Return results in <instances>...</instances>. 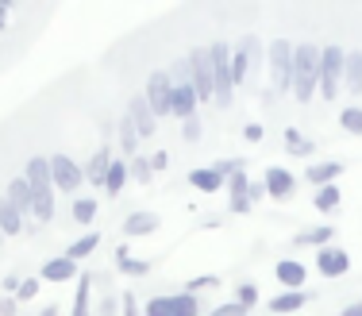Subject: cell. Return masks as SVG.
<instances>
[{
	"instance_id": "obj_1",
	"label": "cell",
	"mask_w": 362,
	"mask_h": 316,
	"mask_svg": "<svg viewBox=\"0 0 362 316\" xmlns=\"http://www.w3.org/2000/svg\"><path fill=\"white\" fill-rule=\"evenodd\" d=\"M293 100L308 105L320 93V47L316 42H297L293 47Z\"/></svg>"
},
{
	"instance_id": "obj_2",
	"label": "cell",
	"mask_w": 362,
	"mask_h": 316,
	"mask_svg": "<svg viewBox=\"0 0 362 316\" xmlns=\"http://www.w3.org/2000/svg\"><path fill=\"white\" fill-rule=\"evenodd\" d=\"M293 47L297 42H289V39H274L270 47H266V74H270V81H274V97H281V93H289L293 89Z\"/></svg>"
},
{
	"instance_id": "obj_3",
	"label": "cell",
	"mask_w": 362,
	"mask_h": 316,
	"mask_svg": "<svg viewBox=\"0 0 362 316\" xmlns=\"http://www.w3.org/2000/svg\"><path fill=\"white\" fill-rule=\"evenodd\" d=\"M212 54V85H216V108H231L235 105V81H231V47L223 39H216L209 47Z\"/></svg>"
},
{
	"instance_id": "obj_4",
	"label": "cell",
	"mask_w": 362,
	"mask_h": 316,
	"mask_svg": "<svg viewBox=\"0 0 362 316\" xmlns=\"http://www.w3.org/2000/svg\"><path fill=\"white\" fill-rule=\"evenodd\" d=\"M343 62H347V50H343L339 42L320 47V93H316V97L327 100V105H335V97H339V89H343Z\"/></svg>"
},
{
	"instance_id": "obj_5",
	"label": "cell",
	"mask_w": 362,
	"mask_h": 316,
	"mask_svg": "<svg viewBox=\"0 0 362 316\" xmlns=\"http://www.w3.org/2000/svg\"><path fill=\"white\" fill-rule=\"evenodd\" d=\"M189 81H193V93L201 105H212L216 100V85H212V54L209 47H193L189 50Z\"/></svg>"
},
{
	"instance_id": "obj_6",
	"label": "cell",
	"mask_w": 362,
	"mask_h": 316,
	"mask_svg": "<svg viewBox=\"0 0 362 316\" xmlns=\"http://www.w3.org/2000/svg\"><path fill=\"white\" fill-rule=\"evenodd\" d=\"M143 97H146V105H151L154 119L170 116V97H174V81H170V74L166 70H151V78H146V85H143Z\"/></svg>"
},
{
	"instance_id": "obj_7",
	"label": "cell",
	"mask_w": 362,
	"mask_h": 316,
	"mask_svg": "<svg viewBox=\"0 0 362 316\" xmlns=\"http://www.w3.org/2000/svg\"><path fill=\"white\" fill-rule=\"evenodd\" d=\"M50 182H54L58 193H77L85 185V170L70 155H54L50 158Z\"/></svg>"
},
{
	"instance_id": "obj_8",
	"label": "cell",
	"mask_w": 362,
	"mask_h": 316,
	"mask_svg": "<svg viewBox=\"0 0 362 316\" xmlns=\"http://www.w3.org/2000/svg\"><path fill=\"white\" fill-rule=\"evenodd\" d=\"M262 185H266V197L274 201H289L297 193V174H289L286 166H270L262 174Z\"/></svg>"
},
{
	"instance_id": "obj_9",
	"label": "cell",
	"mask_w": 362,
	"mask_h": 316,
	"mask_svg": "<svg viewBox=\"0 0 362 316\" xmlns=\"http://www.w3.org/2000/svg\"><path fill=\"white\" fill-rule=\"evenodd\" d=\"M127 119L135 124V131H139V139H151L154 131H158V119H154L151 105H146L143 93H135L132 100H127Z\"/></svg>"
},
{
	"instance_id": "obj_10",
	"label": "cell",
	"mask_w": 362,
	"mask_h": 316,
	"mask_svg": "<svg viewBox=\"0 0 362 316\" xmlns=\"http://www.w3.org/2000/svg\"><path fill=\"white\" fill-rule=\"evenodd\" d=\"M316 270H320L324 278H343L351 270V254L343 251V247H320V254H316Z\"/></svg>"
},
{
	"instance_id": "obj_11",
	"label": "cell",
	"mask_w": 362,
	"mask_h": 316,
	"mask_svg": "<svg viewBox=\"0 0 362 316\" xmlns=\"http://www.w3.org/2000/svg\"><path fill=\"white\" fill-rule=\"evenodd\" d=\"M247 185H251V177L247 174H235V177H228V209H231V216H251V197H247Z\"/></svg>"
},
{
	"instance_id": "obj_12",
	"label": "cell",
	"mask_w": 362,
	"mask_h": 316,
	"mask_svg": "<svg viewBox=\"0 0 362 316\" xmlns=\"http://www.w3.org/2000/svg\"><path fill=\"white\" fill-rule=\"evenodd\" d=\"M343 177V162L339 158H327V162H313V166L305 170V182L316 185V189H324V185H335Z\"/></svg>"
},
{
	"instance_id": "obj_13",
	"label": "cell",
	"mask_w": 362,
	"mask_h": 316,
	"mask_svg": "<svg viewBox=\"0 0 362 316\" xmlns=\"http://www.w3.org/2000/svg\"><path fill=\"white\" fill-rule=\"evenodd\" d=\"M108 166H112V147L105 143V147H97L89 155V162H85V177H89V185H100L105 189V177H108Z\"/></svg>"
},
{
	"instance_id": "obj_14",
	"label": "cell",
	"mask_w": 362,
	"mask_h": 316,
	"mask_svg": "<svg viewBox=\"0 0 362 316\" xmlns=\"http://www.w3.org/2000/svg\"><path fill=\"white\" fill-rule=\"evenodd\" d=\"M197 108H201V100H197L193 85H174V97H170V116L189 119V116H197Z\"/></svg>"
},
{
	"instance_id": "obj_15",
	"label": "cell",
	"mask_w": 362,
	"mask_h": 316,
	"mask_svg": "<svg viewBox=\"0 0 362 316\" xmlns=\"http://www.w3.org/2000/svg\"><path fill=\"white\" fill-rule=\"evenodd\" d=\"M23 182H28L31 189H54V182H50V158L31 155L28 166H23Z\"/></svg>"
},
{
	"instance_id": "obj_16",
	"label": "cell",
	"mask_w": 362,
	"mask_h": 316,
	"mask_svg": "<svg viewBox=\"0 0 362 316\" xmlns=\"http://www.w3.org/2000/svg\"><path fill=\"white\" fill-rule=\"evenodd\" d=\"M274 278L286 289H305L308 270H305V262H297V259H281V262H274Z\"/></svg>"
},
{
	"instance_id": "obj_17",
	"label": "cell",
	"mask_w": 362,
	"mask_h": 316,
	"mask_svg": "<svg viewBox=\"0 0 362 316\" xmlns=\"http://www.w3.org/2000/svg\"><path fill=\"white\" fill-rule=\"evenodd\" d=\"M39 278H42V281H54V286H62V281H74V278H77V262L66 259V254H58V259L42 262Z\"/></svg>"
},
{
	"instance_id": "obj_18",
	"label": "cell",
	"mask_w": 362,
	"mask_h": 316,
	"mask_svg": "<svg viewBox=\"0 0 362 316\" xmlns=\"http://www.w3.org/2000/svg\"><path fill=\"white\" fill-rule=\"evenodd\" d=\"M158 228H162V216H154V212H132V216L124 220V235H127V239L154 235Z\"/></svg>"
},
{
	"instance_id": "obj_19",
	"label": "cell",
	"mask_w": 362,
	"mask_h": 316,
	"mask_svg": "<svg viewBox=\"0 0 362 316\" xmlns=\"http://www.w3.org/2000/svg\"><path fill=\"white\" fill-rule=\"evenodd\" d=\"M185 182L193 185L197 193H220L223 185H228V182H223V177H220L212 166H197V170H189V174H185Z\"/></svg>"
},
{
	"instance_id": "obj_20",
	"label": "cell",
	"mask_w": 362,
	"mask_h": 316,
	"mask_svg": "<svg viewBox=\"0 0 362 316\" xmlns=\"http://www.w3.org/2000/svg\"><path fill=\"white\" fill-rule=\"evenodd\" d=\"M4 201L12 204V209L20 212V216H31V185L23 182V174L8 182V189H4Z\"/></svg>"
},
{
	"instance_id": "obj_21",
	"label": "cell",
	"mask_w": 362,
	"mask_h": 316,
	"mask_svg": "<svg viewBox=\"0 0 362 316\" xmlns=\"http://www.w3.org/2000/svg\"><path fill=\"white\" fill-rule=\"evenodd\" d=\"M343 89L351 97H362V50H347V62H343Z\"/></svg>"
},
{
	"instance_id": "obj_22",
	"label": "cell",
	"mask_w": 362,
	"mask_h": 316,
	"mask_svg": "<svg viewBox=\"0 0 362 316\" xmlns=\"http://www.w3.org/2000/svg\"><path fill=\"white\" fill-rule=\"evenodd\" d=\"M327 243H335L332 224H316V228H305V232L293 235V247H327Z\"/></svg>"
},
{
	"instance_id": "obj_23",
	"label": "cell",
	"mask_w": 362,
	"mask_h": 316,
	"mask_svg": "<svg viewBox=\"0 0 362 316\" xmlns=\"http://www.w3.org/2000/svg\"><path fill=\"white\" fill-rule=\"evenodd\" d=\"M305 305H308V293H305V289H286V293L270 297V312H278V316H289V312L305 309Z\"/></svg>"
},
{
	"instance_id": "obj_24",
	"label": "cell",
	"mask_w": 362,
	"mask_h": 316,
	"mask_svg": "<svg viewBox=\"0 0 362 316\" xmlns=\"http://www.w3.org/2000/svg\"><path fill=\"white\" fill-rule=\"evenodd\" d=\"M132 182V174H127V162L124 158H112V166H108V177H105V197L116 201L119 193H124V185Z\"/></svg>"
},
{
	"instance_id": "obj_25",
	"label": "cell",
	"mask_w": 362,
	"mask_h": 316,
	"mask_svg": "<svg viewBox=\"0 0 362 316\" xmlns=\"http://www.w3.org/2000/svg\"><path fill=\"white\" fill-rule=\"evenodd\" d=\"M31 216L39 224H50L54 220V189H31Z\"/></svg>"
},
{
	"instance_id": "obj_26",
	"label": "cell",
	"mask_w": 362,
	"mask_h": 316,
	"mask_svg": "<svg viewBox=\"0 0 362 316\" xmlns=\"http://www.w3.org/2000/svg\"><path fill=\"white\" fill-rule=\"evenodd\" d=\"M116 139H119V151H124V155H127V162H132L135 155H139V131H135V124H132V119H119V124H116Z\"/></svg>"
},
{
	"instance_id": "obj_27",
	"label": "cell",
	"mask_w": 362,
	"mask_h": 316,
	"mask_svg": "<svg viewBox=\"0 0 362 316\" xmlns=\"http://www.w3.org/2000/svg\"><path fill=\"white\" fill-rule=\"evenodd\" d=\"M286 151L293 158H313L316 155V143L308 135H300V127H286Z\"/></svg>"
},
{
	"instance_id": "obj_28",
	"label": "cell",
	"mask_w": 362,
	"mask_h": 316,
	"mask_svg": "<svg viewBox=\"0 0 362 316\" xmlns=\"http://www.w3.org/2000/svg\"><path fill=\"white\" fill-rule=\"evenodd\" d=\"M100 247V232H85L81 239H74L70 247H66V259H74V262H81V259H89L93 251Z\"/></svg>"
},
{
	"instance_id": "obj_29",
	"label": "cell",
	"mask_w": 362,
	"mask_h": 316,
	"mask_svg": "<svg viewBox=\"0 0 362 316\" xmlns=\"http://www.w3.org/2000/svg\"><path fill=\"white\" fill-rule=\"evenodd\" d=\"M89 289H93V274H77V289H74V309H70V316H89Z\"/></svg>"
},
{
	"instance_id": "obj_30",
	"label": "cell",
	"mask_w": 362,
	"mask_h": 316,
	"mask_svg": "<svg viewBox=\"0 0 362 316\" xmlns=\"http://www.w3.org/2000/svg\"><path fill=\"white\" fill-rule=\"evenodd\" d=\"M339 204H343V189H339V185H324V189H316V197H313L316 212H335Z\"/></svg>"
},
{
	"instance_id": "obj_31",
	"label": "cell",
	"mask_w": 362,
	"mask_h": 316,
	"mask_svg": "<svg viewBox=\"0 0 362 316\" xmlns=\"http://www.w3.org/2000/svg\"><path fill=\"white\" fill-rule=\"evenodd\" d=\"M0 232H4V235H20L23 232V216L4 197H0Z\"/></svg>"
},
{
	"instance_id": "obj_32",
	"label": "cell",
	"mask_w": 362,
	"mask_h": 316,
	"mask_svg": "<svg viewBox=\"0 0 362 316\" xmlns=\"http://www.w3.org/2000/svg\"><path fill=\"white\" fill-rule=\"evenodd\" d=\"M127 174H132V182H135V185H151V182H154L151 158H146V155H135L132 162H127Z\"/></svg>"
},
{
	"instance_id": "obj_33",
	"label": "cell",
	"mask_w": 362,
	"mask_h": 316,
	"mask_svg": "<svg viewBox=\"0 0 362 316\" xmlns=\"http://www.w3.org/2000/svg\"><path fill=\"white\" fill-rule=\"evenodd\" d=\"M97 209H100V204L93 201V197H77L70 212H74V220H77V224H81V228H89L93 220H97Z\"/></svg>"
},
{
	"instance_id": "obj_34",
	"label": "cell",
	"mask_w": 362,
	"mask_h": 316,
	"mask_svg": "<svg viewBox=\"0 0 362 316\" xmlns=\"http://www.w3.org/2000/svg\"><path fill=\"white\" fill-rule=\"evenodd\" d=\"M247 78H251V62H247V54L239 47H231V81H235V89L247 85Z\"/></svg>"
},
{
	"instance_id": "obj_35",
	"label": "cell",
	"mask_w": 362,
	"mask_h": 316,
	"mask_svg": "<svg viewBox=\"0 0 362 316\" xmlns=\"http://www.w3.org/2000/svg\"><path fill=\"white\" fill-rule=\"evenodd\" d=\"M339 127H343L347 135H358V139H362V108H358V105H347V108H343V112H339Z\"/></svg>"
},
{
	"instance_id": "obj_36",
	"label": "cell",
	"mask_w": 362,
	"mask_h": 316,
	"mask_svg": "<svg viewBox=\"0 0 362 316\" xmlns=\"http://www.w3.org/2000/svg\"><path fill=\"white\" fill-rule=\"evenodd\" d=\"M143 316H177L174 293H170V297H151V301L143 305Z\"/></svg>"
},
{
	"instance_id": "obj_37",
	"label": "cell",
	"mask_w": 362,
	"mask_h": 316,
	"mask_svg": "<svg viewBox=\"0 0 362 316\" xmlns=\"http://www.w3.org/2000/svg\"><path fill=\"white\" fill-rule=\"evenodd\" d=\"M174 305H177V316H201L204 312V305H201V297L197 293H174Z\"/></svg>"
},
{
	"instance_id": "obj_38",
	"label": "cell",
	"mask_w": 362,
	"mask_h": 316,
	"mask_svg": "<svg viewBox=\"0 0 362 316\" xmlns=\"http://www.w3.org/2000/svg\"><path fill=\"white\" fill-rule=\"evenodd\" d=\"M212 170L228 182V177H235V174H247V158L243 155H235V158H220V162H212Z\"/></svg>"
},
{
	"instance_id": "obj_39",
	"label": "cell",
	"mask_w": 362,
	"mask_h": 316,
	"mask_svg": "<svg viewBox=\"0 0 362 316\" xmlns=\"http://www.w3.org/2000/svg\"><path fill=\"white\" fill-rule=\"evenodd\" d=\"M119 267V274L124 278H143V274H151L154 270V262H146V259H124V262H116Z\"/></svg>"
},
{
	"instance_id": "obj_40",
	"label": "cell",
	"mask_w": 362,
	"mask_h": 316,
	"mask_svg": "<svg viewBox=\"0 0 362 316\" xmlns=\"http://www.w3.org/2000/svg\"><path fill=\"white\" fill-rule=\"evenodd\" d=\"M235 305H243L247 312L258 305V286H255V281H239V286H235Z\"/></svg>"
},
{
	"instance_id": "obj_41",
	"label": "cell",
	"mask_w": 362,
	"mask_h": 316,
	"mask_svg": "<svg viewBox=\"0 0 362 316\" xmlns=\"http://www.w3.org/2000/svg\"><path fill=\"white\" fill-rule=\"evenodd\" d=\"M39 289H42V278H23V281H20V289H16V305L35 301V297H39Z\"/></svg>"
},
{
	"instance_id": "obj_42",
	"label": "cell",
	"mask_w": 362,
	"mask_h": 316,
	"mask_svg": "<svg viewBox=\"0 0 362 316\" xmlns=\"http://www.w3.org/2000/svg\"><path fill=\"white\" fill-rule=\"evenodd\" d=\"M201 135H204V119H201V116L181 119V139H185V143H197Z\"/></svg>"
},
{
	"instance_id": "obj_43",
	"label": "cell",
	"mask_w": 362,
	"mask_h": 316,
	"mask_svg": "<svg viewBox=\"0 0 362 316\" xmlns=\"http://www.w3.org/2000/svg\"><path fill=\"white\" fill-rule=\"evenodd\" d=\"M166 74H170V81H174V85H193V81H189V58H174Z\"/></svg>"
},
{
	"instance_id": "obj_44",
	"label": "cell",
	"mask_w": 362,
	"mask_h": 316,
	"mask_svg": "<svg viewBox=\"0 0 362 316\" xmlns=\"http://www.w3.org/2000/svg\"><path fill=\"white\" fill-rule=\"evenodd\" d=\"M119 316H143V305H139V297H135L132 289L119 293Z\"/></svg>"
},
{
	"instance_id": "obj_45",
	"label": "cell",
	"mask_w": 362,
	"mask_h": 316,
	"mask_svg": "<svg viewBox=\"0 0 362 316\" xmlns=\"http://www.w3.org/2000/svg\"><path fill=\"white\" fill-rule=\"evenodd\" d=\"M216 286H220L216 274H197V278H189L185 293H201V289H216Z\"/></svg>"
},
{
	"instance_id": "obj_46",
	"label": "cell",
	"mask_w": 362,
	"mask_h": 316,
	"mask_svg": "<svg viewBox=\"0 0 362 316\" xmlns=\"http://www.w3.org/2000/svg\"><path fill=\"white\" fill-rule=\"evenodd\" d=\"M204 316H247V309H243V305H235V301H223V305H216V309L204 312Z\"/></svg>"
},
{
	"instance_id": "obj_47",
	"label": "cell",
	"mask_w": 362,
	"mask_h": 316,
	"mask_svg": "<svg viewBox=\"0 0 362 316\" xmlns=\"http://www.w3.org/2000/svg\"><path fill=\"white\" fill-rule=\"evenodd\" d=\"M166 166H170V151H154V155H151V170H154V174H162Z\"/></svg>"
},
{
	"instance_id": "obj_48",
	"label": "cell",
	"mask_w": 362,
	"mask_h": 316,
	"mask_svg": "<svg viewBox=\"0 0 362 316\" xmlns=\"http://www.w3.org/2000/svg\"><path fill=\"white\" fill-rule=\"evenodd\" d=\"M243 139L247 143H262V124H247L243 127Z\"/></svg>"
},
{
	"instance_id": "obj_49",
	"label": "cell",
	"mask_w": 362,
	"mask_h": 316,
	"mask_svg": "<svg viewBox=\"0 0 362 316\" xmlns=\"http://www.w3.org/2000/svg\"><path fill=\"white\" fill-rule=\"evenodd\" d=\"M16 312H20L16 297H0V316H16Z\"/></svg>"
},
{
	"instance_id": "obj_50",
	"label": "cell",
	"mask_w": 362,
	"mask_h": 316,
	"mask_svg": "<svg viewBox=\"0 0 362 316\" xmlns=\"http://www.w3.org/2000/svg\"><path fill=\"white\" fill-rule=\"evenodd\" d=\"M247 197H251V204L262 201V197H266V185H262V182H251V185H247Z\"/></svg>"
},
{
	"instance_id": "obj_51",
	"label": "cell",
	"mask_w": 362,
	"mask_h": 316,
	"mask_svg": "<svg viewBox=\"0 0 362 316\" xmlns=\"http://www.w3.org/2000/svg\"><path fill=\"white\" fill-rule=\"evenodd\" d=\"M116 309H119L116 297H105V301H100V316H116Z\"/></svg>"
},
{
	"instance_id": "obj_52",
	"label": "cell",
	"mask_w": 362,
	"mask_h": 316,
	"mask_svg": "<svg viewBox=\"0 0 362 316\" xmlns=\"http://www.w3.org/2000/svg\"><path fill=\"white\" fill-rule=\"evenodd\" d=\"M8 16H12V4H8V0H0V31L8 28Z\"/></svg>"
},
{
	"instance_id": "obj_53",
	"label": "cell",
	"mask_w": 362,
	"mask_h": 316,
	"mask_svg": "<svg viewBox=\"0 0 362 316\" xmlns=\"http://www.w3.org/2000/svg\"><path fill=\"white\" fill-rule=\"evenodd\" d=\"M20 281H23L20 274H8V278H4V289H8V293H12V297H16V289H20Z\"/></svg>"
},
{
	"instance_id": "obj_54",
	"label": "cell",
	"mask_w": 362,
	"mask_h": 316,
	"mask_svg": "<svg viewBox=\"0 0 362 316\" xmlns=\"http://www.w3.org/2000/svg\"><path fill=\"white\" fill-rule=\"evenodd\" d=\"M339 316H362V301H351V305H347V309H343Z\"/></svg>"
},
{
	"instance_id": "obj_55",
	"label": "cell",
	"mask_w": 362,
	"mask_h": 316,
	"mask_svg": "<svg viewBox=\"0 0 362 316\" xmlns=\"http://www.w3.org/2000/svg\"><path fill=\"white\" fill-rule=\"evenodd\" d=\"M124 259H132V247L119 243V247H116V262H124Z\"/></svg>"
},
{
	"instance_id": "obj_56",
	"label": "cell",
	"mask_w": 362,
	"mask_h": 316,
	"mask_svg": "<svg viewBox=\"0 0 362 316\" xmlns=\"http://www.w3.org/2000/svg\"><path fill=\"white\" fill-rule=\"evenodd\" d=\"M39 316H58V305H42V312Z\"/></svg>"
},
{
	"instance_id": "obj_57",
	"label": "cell",
	"mask_w": 362,
	"mask_h": 316,
	"mask_svg": "<svg viewBox=\"0 0 362 316\" xmlns=\"http://www.w3.org/2000/svg\"><path fill=\"white\" fill-rule=\"evenodd\" d=\"M4 239H8V235H4V232H0V247H4Z\"/></svg>"
}]
</instances>
